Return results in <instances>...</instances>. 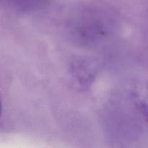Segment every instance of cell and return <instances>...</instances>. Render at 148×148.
Instances as JSON below:
<instances>
[{
	"mask_svg": "<svg viewBox=\"0 0 148 148\" xmlns=\"http://www.w3.org/2000/svg\"><path fill=\"white\" fill-rule=\"evenodd\" d=\"M98 65L92 59L87 57H75L70 62L69 72L78 86L82 89H88L96 78Z\"/></svg>",
	"mask_w": 148,
	"mask_h": 148,
	"instance_id": "cell-2",
	"label": "cell"
},
{
	"mask_svg": "<svg viewBox=\"0 0 148 148\" xmlns=\"http://www.w3.org/2000/svg\"><path fill=\"white\" fill-rule=\"evenodd\" d=\"M114 21L111 14L101 10L87 9L74 12L68 24L69 36L81 46H95L108 38Z\"/></svg>",
	"mask_w": 148,
	"mask_h": 148,
	"instance_id": "cell-1",
	"label": "cell"
},
{
	"mask_svg": "<svg viewBox=\"0 0 148 148\" xmlns=\"http://www.w3.org/2000/svg\"><path fill=\"white\" fill-rule=\"evenodd\" d=\"M130 99L137 111L148 123V83L136 85L130 92Z\"/></svg>",
	"mask_w": 148,
	"mask_h": 148,
	"instance_id": "cell-3",
	"label": "cell"
},
{
	"mask_svg": "<svg viewBox=\"0 0 148 148\" xmlns=\"http://www.w3.org/2000/svg\"><path fill=\"white\" fill-rule=\"evenodd\" d=\"M14 10L24 13L40 10L46 4V0H10Z\"/></svg>",
	"mask_w": 148,
	"mask_h": 148,
	"instance_id": "cell-4",
	"label": "cell"
}]
</instances>
